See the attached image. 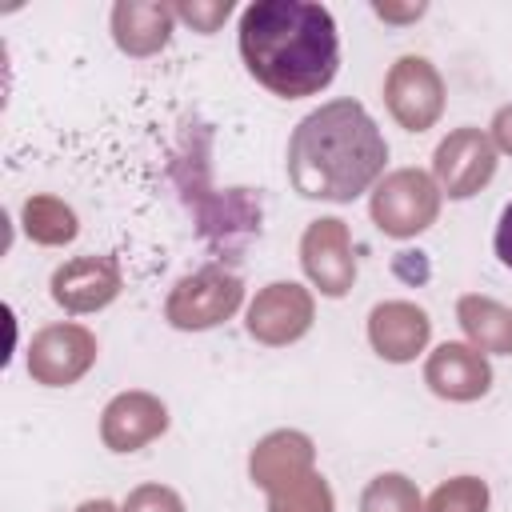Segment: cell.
<instances>
[{
  "label": "cell",
  "instance_id": "d6986e66",
  "mask_svg": "<svg viewBox=\"0 0 512 512\" xmlns=\"http://www.w3.org/2000/svg\"><path fill=\"white\" fill-rule=\"evenodd\" d=\"M360 512H424V504H420V492L408 476L384 472L364 488Z\"/></svg>",
  "mask_w": 512,
  "mask_h": 512
},
{
  "label": "cell",
  "instance_id": "8992f818",
  "mask_svg": "<svg viewBox=\"0 0 512 512\" xmlns=\"http://www.w3.org/2000/svg\"><path fill=\"white\" fill-rule=\"evenodd\" d=\"M96 360V336L80 324H48L28 344V376L48 388L76 384Z\"/></svg>",
  "mask_w": 512,
  "mask_h": 512
},
{
  "label": "cell",
  "instance_id": "ac0fdd59",
  "mask_svg": "<svg viewBox=\"0 0 512 512\" xmlns=\"http://www.w3.org/2000/svg\"><path fill=\"white\" fill-rule=\"evenodd\" d=\"M268 512H336L332 488L320 472H308L276 492H268Z\"/></svg>",
  "mask_w": 512,
  "mask_h": 512
},
{
  "label": "cell",
  "instance_id": "7c38bea8",
  "mask_svg": "<svg viewBox=\"0 0 512 512\" xmlns=\"http://www.w3.org/2000/svg\"><path fill=\"white\" fill-rule=\"evenodd\" d=\"M424 380L444 400H480L488 392V384H492V368H488V360H484L480 348L448 340V344H440L428 356Z\"/></svg>",
  "mask_w": 512,
  "mask_h": 512
},
{
  "label": "cell",
  "instance_id": "44dd1931",
  "mask_svg": "<svg viewBox=\"0 0 512 512\" xmlns=\"http://www.w3.org/2000/svg\"><path fill=\"white\" fill-rule=\"evenodd\" d=\"M124 512H184V500L164 484H140L128 492Z\"/></svg>",
  "mask_w": 512,
  "mask_h": 512
},
{
  "label": "cell",
  "instance_id": "8fae6325",
  "mask_svg": "<svg viewBox=\"0 0 512 512\" xmlns=\"http://www.w3.org/2000/svg\"><path fill=\"white\" fill-rule=\"evenodd\" d=\"M168 428V408L152 392H120L100 416V436L112 452H136Z\"/></svg>",
  "mask_w": 512,
  "mask_h": 512
},
{
  "label": "cell",
  "instance_id": "277c9868",
  "mask_svg": "<svg viewBox=\"0 0 512 512\" xmlns=\"http://www.w3.org/2000/svg\"><path fill=\"white\" fill-rule=\"evenodd\" d=\"M244 300V284L240 276L208 264L184 280H176L168 304H164V316L168 324L184 328V332H200V328H216L224 324Z\"/></svg>",
  "mask_w": 512,
  "mask_h": 512
},
{
  "label": "cell",
  "instance_id": "7402d4cb",
  "mask_svg": "<svg viewBox=\"0 0 512 512\" xmlns=\"http://www.w3.org/2000/svg\"><path fill=\"white\" fill-rule=\"evenodd\" d=\"M228 12H232V0H212V4L192 0V4H176V16L188 20L196 32H216V28L228 20Z\"/></svg>",
  "mask_w": 512,
  "mask_h": 512
},
{
  "label": "cell",
  "instance_id": "6da1fadb",
  "mask_svg": "<svg viewBox=\"0 0 512 512\" xmlns=\"http://www.w3.org/2000/svg\"><path fill=\"white\" fill-rule=\"evenodd\" d=\"M240 56L256 84L284 100L312 96L332 84L340 64L336 20L304 0H256L240 16Z\"/></svg>",
  "mask_w": 512,
  "mask_h": 512
},
{
  "label": "cell",
  "instance_id": "3957f363",
  "mask_svg": "<svg viewBox=\"0 0 512 512\" xmlns=\"http://www.w3.org/2000/svg\"><path fill=\"white\" fill-rule=\"evenodd\" d=\"M436 212H440V188L420 168L388 172L372 192V220L384 236H396V240L424 232L436 220Z\"/></svg>",
  "mask_w": 512,
  "mask_h": 512
},
{
  "label": "cell",
  "instance_id": "7a4b0ae2",
  "mask_svg": "<svg viewBox=\"0 0 512 512\" xmlns=\"http://www.w3.org/2000/svg\"><path fill=\"white\" fill-rule=\"evenodd\" d=\"M388 160L376 120L356 100H332L308 112L288 140V180L308 200H356Z\"/></svg>",
  "mask_w": 512,
  "mask_h": 512
},
{
  "label": "cell",
  "instance_id": "9c48e42d",
  "mask_svg": "<svg viewBox=\"0 0 512 512\" xmlns=\"http://www.w3.org/2000/svg\"><path fill=\"white\" fill-rule=\"evenodd\" d=\"M308 328H312V296L292 280H276L260 288L256 300L248 304V336L268 348L292 344Z\"/></svg>",
  "mask_w": 512,
  "mask_h": 512
},
{
  "label": "cell",
  "instance_id": "e0dca14e",
  "mask_svg": "<svg viewBox=\"0 0 512 512\" xmlns=\"http://www.w3.org/2000/svg\"><path fill=\"white\" fill-rule=\"evenodd\" d=\"M24 232L48 248L68 244L76 236V212L56 196H32L24 200Z\"/></svg>",
  "mask_w": 512,
  "mask_h": 512
},
{
  "label": "cell",
  "instance_id": "603a6c76",
  "mask_svg": "<svg viewBox=\"0 0 512 512\" xmlns=\"http://www.w3.org/2000/svg\"><path fill=\"white\" fill-rule=\"evenodd\" d=\"M492 144L512 156V104H504V108L492 116Z\"/></svg>",
  "mask_w": 512,
  "mask_h": 512
},
{
  "label": "cell",
  "instance_id": "484cf974",
  "mask_svg": "<svg viewBox=\"0 0 512 512\" xmlns=\"http://www.w3.org/2000/svg\"><path fill=\"white\" fill-rule=\"evenodd\" d=\"M76 512H124V508H116L112 500H84Z\"/></svg>",
  "mask_w": 512,
  "mask_h": 512
},
{
  "label": "cell",
  "instance_id": "cb8c5ba5",
  "mask_svg": "<svg viewBox=\"0 0 512 512\" xmlns=\"http://www.w3.org/2000/svg\"><path fill=\"white\" fill-rule=\"evenodd\" d=\"M496 256L512 268V204L500 212V224H496Z\"/></svg>",
  "mask_w": 512,
  "mask_h": 512
},
{
  "label": "cell",
  "instance_id": "ba28073f",
  "mask_svg": "<svg viewBox=\"0 0 512 512\" xmlns=\"http://www.w3.org/2000/svg\"><path fill=\"white\" fill-rule=\"evenodd\" d=\"M300 264L324 296H344L356 280V256H352V236L344 220L336 216L312 220L300 240Z\"/></svg>",
  "mask_w": 512,
  "mask_h": 512
},
{
  "label": "cell",
  "instance_id": "9a60e30c",
  "mask_svg": "<svg viewBox=\"0 0 512 512\" xmlns=\"http://www.w3.org/2000/svg\"><path fill=\"white\" fill-rule=\"evenodd\" d=\"M176 8L156 0H120L112 8V36L128 56H152L172 36Z\"/></svg>",
  "mask_w": 512,
  "mask_h": 512
},
{
  "label": "cell",
  "instance_id": "d4e9b609",
  "mask_svg": "<svg viewBox=\"0 0 512 512\" xmlns=\"http://www.w3.org/2000/svg\"><path fill=\"white\" fill-rule=\"evenodd\" d=\"M424 12V4H412V8H388V4H376V16L384 20H416Z\"/></svg>",
  "mask_w": 512,
  "mask_h": 512
},
{
  "label": "cell",
  "instance_id": "4fadbf2b",
  "mask_svg": "<svg viewBox=\"0 0 512 512\" xmlns=\"http://www.w3.org/2000/svg\"><path fill=\"white\" fill-rule=\"evenodd\" d=\"M432 336V320L424 308L408 304V300H388V304H376L372 316H368V340L372 348L392 360V364H404L412 360L416 352H424Z\"/></svg>",
  "mask_w": 512,
  "mask_h": 512
},
{
  "label": "cell",
  "instance_id": "5b68a950",
  "mask_svg": "<svg viewBox=\"0 0 512 512\" xmlns=\"http://www.w3.org/2000/svg\"><path fill=\"white\" fill-rule=\"evenodd\" d=\"M384 104L400 128L424 132L444 112V80L424 56H400L384 80Z\"/></svg>",
  "mask_w": 512,
  "mask_h": 512
},
{
  "label": "cell",
  "instance_id": "30bf717a",
  "mask_svg": "<svg viewBox=\"0 0 512 512\" xmlns=\"http://www.w3.org/2000/svg\"><path fill=\"white\" fill-rule=\"evenodd\" d=\"M120 296V268L108 256H76L52 272V300L64 312H96Z\"/></svg>",
  "mask_w": 512,
  "mask_h": 512
},
{
  "label": "cell",
  "instance_id": "2e32d148",
  "mask_svg": "<svg viewBox=\"0 0 512 512\" xmlns=\"http://www.w3.org/2000/svg\"><path fill=\"white\" fill-rule=\"evenodd\" d=\"M456 316H460V328L468 332L472 348L512 356V308H504L492 296H460Z\"/></svg>",
  "mask_w": 512,
  "mask_h": 512
},
{
  "label": "cell",
  "instance_id": "5bb4252c",
  "mask_svg": "<svg viewBox=\"0 0 512 512\" xmlns=\"http://www.w3.org/2000/svg\"><path fill=\"white\" fill-rule=\"evenodd\" d=\"M312 460H316L312 440H308L304 432L280 428V432L264 436V440L252 448L248 472H252V480H256L264 492H276V488H284V484H292V480L316 472Z\"/></svg>",
  "mask_w": 512,
  "mask_h": 512
},
{
  "label": "cell",
  "instance_id": "ffe728a7",
  "mask_svg": "<svg viewBox=\"0 0 512 512\" xmlns=\"http://www.w3.org/2000/svg\"><path fill=\"white\" fill-rule=\"evenodd\" d=\"M424 512H488V484L476 476H456L428 496Z\"/></svg>",
  "mask_w": 512,
  "mask_h": 512
},
{
  "label": "cell",
  "instance_id": "52a82bcc",
  "mask_svg": "<svg viewBox=\"0 0 512 512\" xmlns=\"http://www.w3.org/2000/svg\"><path fill=\"white\" fill-rule=\"evenodd\" d=\"M432 172H436L440 192H448L452 200H468L492 180L496 144L480 128H456L440 140V148L432 156Z\"/></svg>",
  "mask_w": 512,
  "mask_h": 512
}]
</instances>
